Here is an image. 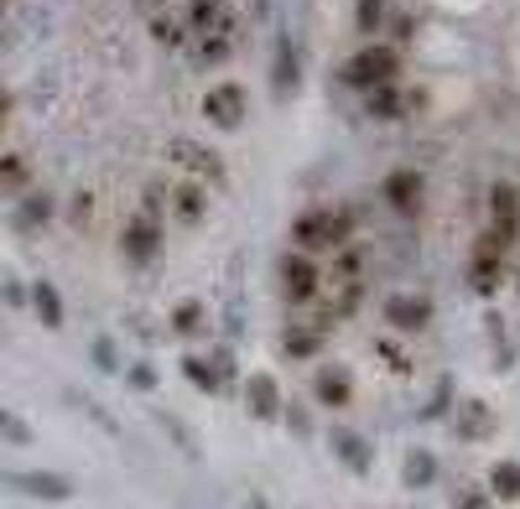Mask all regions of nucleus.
Returning a JSON list of instances; mask_svg holds the SVG:
<instances>
[{
	"instance_id": "9d476101",
	"label": "nucleus",
	"mask_w": 520,
	"mask_h": 509,
	"mask_svg": "<svg viewBox=\"0 0 520 509\" xmlns=\"http://www.w3.org/2000/svg\"><path fill=\"white\" fill-rule=\"evenodd\" d=\"M495 432V416L484 400H469L463 411H458V436H469V442H484V436Z\"/></svg>"
},
{
	"instance_id": "c85d7f7f",
	"label": "nucleus",
	"mask_w": 520,
	"mask_h": 509,
	"mask_svg": "<svg viewBox=\"0 0 520 509\" xmlns=\"http://www.w3.org/2000/svg\"><path fill=\"white\" fill-rule=\"evenodd\" d=\"M48 214H52V203H48V197H26L22 224H26V229H31V224H48Z\"/></svg>"
},
{
	"instance_id": "bb28decb",
	"label": "nucleus",
	"mask_w": 520,
	"mask_h": 509,
	"mask_svg": "<svg viewBox=\"0 0 520 509\" xmlns=\"http://www.w3.org/2000/svg\"><path fill=\"white\" fill-rule=\"evenodd\" d=\"M385 22V0H359V31H375Z\"/></svg>"
},
{
	"instance_id": "7ed1b4c3",
	"label": "nucleus",
	"mask_w": 520,
	"mask_h": 509,
	"mask_svg": "<svg viewBox=\"0 0 520 509\" xmlns=\"http://www.w3.org/2000/svg\"><path fill=\"white\" fill-rule=\"evenodd\" d=\"M245 110H250V99L240 83H214V89L203 94V120L219 125V130H240V125H245Z\"/></svg>"
},
{
	"instance_id": "0eeeda50",
	"label": "nucleus",
	"mask_w": 520,
	"mask_h": 509,
	"mask_svg": "<svg viewBox=\"0 0 520 509\" xmlns=\"http://www.w3.org/2000/svg\"><path fill=\"white\" fill-rule=\"evenodd\" d=\"M385 317H391V328H401V333H417V328H427V302L421 296H391L385 302Z\"/></svg>"
},
{
	"instance_id": "f8f14e48",
	"label": "nucleus",
	"mask_w": 520,
	"mask_h": 509,
	"mask_svg": "<svg viewBox=\"0 0 520 509\" xmlns=\"http://www.w3.org/2000/svg\"><path fill=\"white\" fill-rule=\"evenodd\" d=\"M333 447L344 452V462L354 468V473H365V468H370V442H365V436H354V432L339 426V432H333Z\"/></svg>"
},
{
	"instance_id": "1a4fd4ad",
	"label": "nucleus",
	"mask_w": 520,
	"mask_h": 509,
	"mask_svg": "<svg viewBox=\"0 0 520 509\" xmlns=\"http://www.w3.org/2000/svg\"><path fill=\"white\" fill-rule=\"evenodd\" d=\"M245 400H250V416H260V421H271V416L281 411V395H276L271 374H250V390H245Z\"/></svg>"
},
{
	"instance_id": "ddd939ff",
	"label": "nucleus",
	"mask_w": 520,
	"mask_h": 509,
	"mask_svg": "<svg viewBox=\"0 0 520 509\" xmlns=\"http://www.w3.org/2000/svg\"><path fill=\"white\" fill-rule=\"evenodd\" d=\"M318 400L322 406H344L348 400V369H322L318 374Z\"/></svg>"
},
{
	"instance_id": "4be33fe9",
	"label": "nucleus",
	"mask_w": 520,
	"mask_h": 509,
	"mask_svg": "<svg viewBox=\"0 0 520 509\" xmlns=\"http://www.w3.org/2000/svg\"><path fill=\"white\" fill-rule=\"evenodd\" d=\"M432 473H437V462H432V452H411V458H406V484H411V488L432 484Z\"/></svg>"
},
{
	"instance_id": "f3484780",
	"label": "nucleus",
	"mask_w": 520,
	"mask_h": 509,
	"mask_svg": "<svg viewBox=\"0 0 520 509\" xmlns=\"http://www.w3.org/2000/svg\"><path fill=\"white\" fill-rule=\"evenodd\" d=\"M318 348H322L318 328H292V333H286V354H292V359H313Z\"/></svg>"
},
{
	"instance_id": "6ab92c4d",
	"label": "nucleus",
	"mask_w": 520,
	"mask_h": 509,
	"mask_svg": "<svg viewBox=\"0 0 520 509\" xmlns=\"http://www.w3.org/2000/svg\"><path fill=\"white\" fill-rule=\"evenodd\" d=\"M370 115H380V120H396V115H401L396 83H380V89H370Z\"/></svg>"
},
{
	"instance_id": "cd10ccee",
	"label": "nucleus",
	"mask_w": 520,
	"mask_h": 509,
	"mask_svg": "<svg viewBox=\"0 0 520 509\" xmlns=\"http://www.w3.org/2000/svg\"><path fill=\"white\" fill-rule=\"evenodd\" d=\"M151 31H156L167 48H177V42H182V26H177L172 16H151Z\"/></svg>"
},
{
	"instance_id": "6e6552de",
	"label": "nucleus",
	"mask_w": 520,
	"mask_h": 509,
	"mask_svg": "<svg viewBox=\"0 0 520 509\" xmlns=\"http://www.w3.org/2000/svg\"><path fill=\"white\" fill-rule=\"evenodd\" d=\"M385 197H391V208H396V214H417L421 177H417V171H396V177L385 182Z\"/></svg>"
},
{
	"instance_id": "dca6fc26",
	"label": "nucleus",
	"mask_w": 520,
	"mask_h": 509,
	"mask_svg": "<svg viewBox=\"0 0 520 509\" xmlns=\"http://www.w3.org/2000/svg\"><path fill=\"white\" fill-rule=\"evenodd\" d=\"M203 208H208V203H203L198 188H172V214L182 218V224H198Z\"/></svg>"
},
{
	"instance_id": "20e7f679",
	"label": "nucleus",
	"mask_w": 520,
	"mask_h": 509,
	"mask_svg": "<svg viewBox=\"0 0 520 509\" xmlns=\"http://www.w3.org/2000/svg\"><path fill=\"white\" fill-rule=\"evenodd\" d=\"M167 162L172 167H182L188 177H208V182H224V162H219V151H208V145L198 141H167Z\"/></svg>"
},
{
	"instance_id": "f03ea898",
	"label": "nucleus",
	"mask_w": 520,
	"mask_h": 509,
	"mask_svg": "<svg viewBox=\"0 0 520 509\" xmlns=\"http://www.w3.org/2000/svg\"><path fill=\"white\" fill-rule=\"evenodd\" d=\"M396 68H401V57L396 48H365L354 63L344 68V83H354V89H380V83H396Z\"/></svg>"
},
{
	"instance_id": "f257e3e1",
	"label": "nucleus",
	"mask_w": 520,
	"mask_h": 509,
	"mask_svg": "<svg viewBox=\"0 0 520 509\" xmlns=\"http://www.w3.org/2000/svg\"><path fill=\"white\" fill-rule=\"evenodd\" d=\"M292 240H297V250H344L348 214H339V208H313V214L297 218Z\"/></svg>"
},
{
	"instance_id": "4468645a",
	"label": "nucleus",
	"mask_w": 520,
	"mask_h": 509,
	"mask_svg": "<svg viewBox=\"0 0 520 509\" xmlns=\"http://www.w3.org/2000/svg\"><path fill=\"white\" fill-rule=\"evenodd\" d=\"M16 484L26 494H48V499H68V478H57V473H22Z\"/></svg>"
},
{
	"instance_id": "39448f33",
	"label": "nucleus",
	"mask_w": 520,
	"mask_h": 509,
	"mask_svg": "<svg viewBox=\"0 0 520 509\" xmlns=\"http://www.w3.org/2000/svg\"><path fill=\"white\" fill-rule=\"evenodd\" d=\"M120 244H125V255H130V260H151V255H156V244H162V218L136 214L130 224H125Z\"/></svg>"
},
{
	"instance_id": "b1692460",
	"label": "nucleus",
	"mask_w": 520,
	"mask_h": 509,
	"mask_svg": "<svg viewBox=\"0 0 520 509\" xmlns=\"http://www.w3.org/2000/svg\"><path fill=\"white\" fill-rule=\"evenodd\" d=\"M229 52H234L229 31H208V37H203V48H198V57H203V63H224Z\"/></svg>"
},
{
	"instance_id": "c756f323",
	"label": "nucleus",
	"mask_w": 520,
	"mask_h": 509,
	"mask_svg": "<svg viewBox=\"0 0 520 509\" xmlns=\"http://www.w3.org/2000/svg\"><path fill=\"white\" fill-rule=\"evenodd\" d=\"M89 218H94V197L78 193V197H74V224H89Z\"/></svg>"
},
{
	"instance_id": "393cba45",
	"label": "nucleus",
	"mask_w": 520,
	"mask_h": 509,
	"mask_svg": "<svg viewBox=\"0 0 520 509\" xmlns=\"http://www.w3.org/2000/svg\"><path fill=\"white\" fill-rule=\"evenodd\" d=\"M0 182H5V193H22L26 188V162L22 156H5V162H0Z\"/></svg>"
},
{
	"instance_id": "5701e85b",
	"label": "nucleus",
	"mask_w": 520,
	"mask_h": 509,
	"mask_svg": "<svg viewBox=\"0 0 520 509\" xmlns=\"http://www.w3.org/2000/svg\"><path fill=\"white\" fill-rule=\"evenodd\" d=\"M31 302H37V317H42L48 328H63V307H57V291H52V286H37Z\"/></svg>"
},
{
	"instance_id": "2eb2a0df",
	"label": "nucleus",
	"mask_w": 520,
	"mask_h": 509,
	"mask_svg": "<svg viewBox=\"0 0 520 509\" xmlns=\"http://www.w3.org/2000/svg\"><path fill=\"white\" fill-rule=\"evenodd\" d=\"M489 484L505 505H516L520 499V462H495V473H489Z\"/></svg>"
},
{
	"instance_id": "9b49d317",
	"label": "nucleus",
	"mask_w": 520,
	"mask_h": 509,
	"mask_svg": "<svg viewBox=\"0 0 520 509\" xmlns=\"http://www.w3.org/2000/svg\"><path fill=\"white\" fill-rule=\"evenodd\" d=\"M489 214H495V229L516 234V218H520V208H516V188H505V182H499L495 193H489Z\"/></svg>"
},
{
	"instance_id": "2f4dec72",
	"label": "nucleus",
	"mask_w": 520,
	"mask_h": 509,
	"mask_svg": "<svg viewBox=\"0 0 520 509\" xmlns=\"http://www.w3.org/2000/svg\"><path fill=\"white\" fill-rule=\"evenodd\" d=\"M463 509H484V499H479V494H463Z\"/></svg>"
},
{
	"instance_id": "473e14b6",
	"label": "nucleus",
	"mask_w": 520,
	"mask_h": 509,
	"mask_svg": "<svg viewBox=\"0 0 520 509\" xmlns=\"http://www.w3.org/2000/svg\"><path fill=\"white\" fill-rule=\"evenodd\" d=\"M250 509H266V505H260V499H250Z\"/></svg>"
},
{
	"instance_id": "423d86ee",
	"label": "nucleus",
	"mask_w": 520,
	"mask_h": 509,
	"mask_svg": "<svg viewBox=\"0 0 520 509\" xmlns=\"http://www.w3.org/2000/svg\"><path fill=\"white\" fill-rule=\"evenodd\" d=\"M281 286H286V302H313L318 296V270L307 255H286L281 260Z\"/></svg>"
},
{
	"instance_id": "aec40b11",
	"label": "nucleus",
	"mask_w": 520,
	"mask_h": 509,
	"mask_svg": "<svg viewBox=\"0 0 520 509\" xmlns=\"http://www.w3.org/2000/svg\"><path fill=\"white\" fill-rule=\"evenodd\" d=\"M182 374H188L198 390H224V374L214 369V359H208V364H203V359H188V364H182Z\"/></svg>"
},
{
	"instance_id": "a878e982",
	"label": "nucleus",
	"mask_w": 520,
	"mask_h": 509,
	"mask_svg": "<svg viewBox=\"0 0 520 509\" xmlns=\"http://www.w3.org/2000/svg\"><path fill=\"white\" fill-rule=\"evenodd\" d=\"M193 26H198L203 37L219 31V0H198V5H193Z\"/></svg>"
},
{
	"instance_id": "7c9ffc66",
	"label": "nucleus",
	"mask_w": 520,
	"mask_h": 509,
	"mask_svg": "<svg viewBox=\"0 0 520 509\" xmlns=\"http://www.w3.org/2000/svg\"><path fill=\"white\" fill-rule=\"evenodd\" d=\"M130 385H141V390H151V385H156V374H151L146 364H136V369H130Z\"/></svg>"
},
{
	"instance_id": "a211bd4d",
	"label": "nucleus",
	"mask_w": 520,
	"mask_h": 509,
	"mask_svg": "<svg viewBox=\"0 0 520 509\" xmlns=\"http://www.w3.org/2000/svg\"><path fill=\"white\" fill-rule=\"evenodd\" d=\"M286 89H297V52H292V42H281V52H276V94H286Z\"/></svg>"
},
{
	"instance_id": "412c9836",
	"label": "nucleus",
	"mask_w": 520,
	"mask_h": 509,
	"mask_svg": "<svg viewBox=\"0 0 520 509\" xmlns=\"http://www.w3.org/2000/svg\"><path fill=\"white\" fill-rule=\"evenodd\" d=\"M172 328L182 333V338H198V333H203V307H198V302H182V307L172 312Z\"/></svg>"
}]
</instances>
